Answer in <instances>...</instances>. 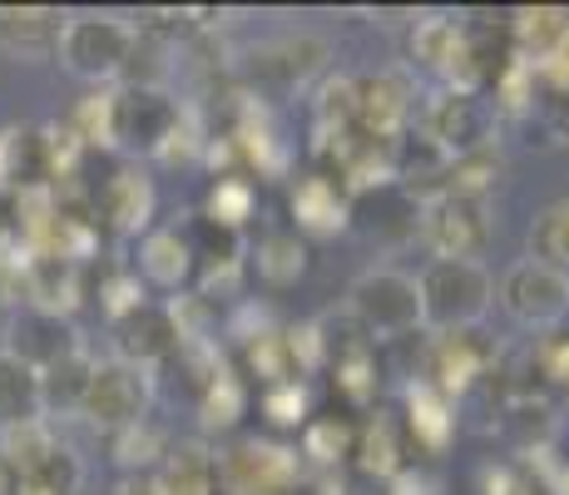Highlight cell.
Here are the masks:
<instances>
[{"label":"cell","mask_w":569,"mask_h":495,"mask_svg":"<svg viewBox=\"0 0 569 495\" xmlns=\"http://www.w3.org/2000/svg\"><path fill=\"white\" fill-rule=\"evenodd\" d=\"M421 293V327L431 333H461V327H480V317L496 303V283H490L486 263H451L436 258L416 278Z\"/></svg>","instance_id":"obj_1"},{"label":"cell","mask_w":569,"mask_h":495,"mask_svg":"<svg viewBox=\"0 0 569 495\" xmlns=\"http://www.w3.org/2000/svg\"><path fill=\"white\" fill-rule=\"evenodd\" d=\"M139 30L119 16H70L64 20V36L54 46V60L84 85H119L129 70V55H134Z\"/></svg>","instance_id":"obj_2"},{"label":"cell","mask_w":569,"mask_h":495,"mask_svg":"<svg viewBox=\"0 0 569 495\" xmlns=\"http://www.w3.org/2000/svg\"><path fill=\"white\" fill-rule=\"evenodd\" d=\"M347 313L362 323L371 343H401V337L421 333V293H416L411 273L401 268H367L347 288Z\"/></svg>","instance_id":"obj_3"},{"label":"cell","mask_w":569,"mask_h":495,"mask_svg":"<svg viewBox=\"0 0 569 495\" xmlns=\"http://www.w3.org/2000/svg\"><path fill=\"white\" fill-rule=\"evenodd\" d=\"M490 135H496V115H490L486 95H461L441 85L436 95L416 99V139L431 145L441 159L496 145Z\"/></svg>","instance_id":"obj_4"},{"label":"cell","mask_w":569,"mask_h":495,"mask_svg":"<svg viewBox=\"0 0 569 495\" xmlns=\"http://www.w3.org/2000/svg\"><path fill=\"white\" fill-rule=\"evenodd\" d=\"M500 347L490 343L480 327H461V333H431V343L421 347V382L441 396H466L486 377H496Z\"/></svg>","instance_id":"obj_5"},{"label":"cell","mask_w":569,"mask_h":495,"mask_svg":"<svg viewBox=\"0 0 569 495\" xmlns=\"http://www.w3.org/2000/svg\"><path fill=\"white\" fill-rule=\"evenodd\" d=\"M149 402H154V372L109 357V362H94L80 416L90 426H100V432L114 436L134 422H149Z\"/></svg>","instance_id":"obj_6"},{"label":"cell","mask_w":569,"mask_h":495,"mask_svg":"<svg viewBox=\"0 0 569 495\" xmlns=\"http://www.w3.org/2000/svg\"><path fill=\"white\" fill-rule=\"evenodd\" d=\"M327 65V40L312 36V30H298V36H278L262 40V46L243 60V80H248V99L258 95H292L312 80L317 70Z\"/></svg>","instance_id":"obj_7"},{"label":"cell","mask_w":569,"mask_h":495,"mask_svg":"<svg viewBox=\"0 0 569 495\" xmlns=\"http://www.w3.org/2000/svg\"><path fill=\"white\" fill-rule=\"evenodd\" d=\"M500 307L516 317L530 333H550V327H565L569 317V273L550 268V263L520 258L506 268L500 278Z\"/></svg>","instance_id":"obj_8"},{"label":"cell","mask_w":569,"mask_h":495,"mask_svg":"<svg viewBox=\"0 0 569 495\" xmlns=\"http://www.w3.org/2000/svg\"><path fill=\"white\" fill-rule=\"evenodd\" d=\"M223 495H292L302 486V456L278 442H238L218 456Z\"/></svg>","instance_id":"obj_9"},{"label":"cell","mask_w":569,"mask_h":495,"mask_svg":"<svg viewBox=\"0 0 569 495\" xmlns=\"http://www.w3.org/2000/svg\"><path fill=\"white\" fill-rule=\"evenodd\" d=\"M416 234L436 258L480 263L490 248V208L470 204V198H431L416 214Z\"/></svg>","instance_id":"obj_10"},{"label":"cell","mask_w":569,"mask_h":495,"mask_svg":"<svg viewBox=\"0 0 569 495\" xmlns=\"http://www.w3.org/2000/svg\"><path fill=\"white\" fill-rule=\"evenodd\" d=\"M416 119V85L407 70H381L357 80V129L377 145H397L407 139Z\"/></svg>","instance_id":"obj_11"},{"label":"cell","mask_w":569,"mask_h":495,"mask_svg":"<svg viewBox=\"0 0 569 495\" xmlns=\"http://www.w3.org/2000/svg\"><path fill=\"white\" fill-rule=\"evenodd\" d=\"M109 333H114V357L129 362V367H144V372L163 367V362L183 347L179 317H173L169 303H139L134 313L114 317Z\"/></svg>","instance_id":"obj_12"},{"label":"cell","mask_w":569,"mask_h":495,"mask_svg":"<svg viewBox=\"0 0 569 495\" xmlns=\"http://www.w3.org/2000/svg\"><path fill=\"white\" fill-rule=\"evenodd\" d=\"M183 109L163 90H139V85H119L114 90V145L159 154L179 129Z\"/></svg>","instance_id":"obj_13"},{"label":"cell","mask_w":569,"mask_h":495,"mask_svg":"<svg viewBox=\"0 0 569 495\" xmlns=\"http://www.w3.org/2000/svg\"><path fill=\"white\" fill-rule=\"evenodd\" d=\"M0 352H10V357H20L26 367L46 372L50 362L80 352V333H74V323L70 317H60V313H46V307H20V313L10 317L6 347Z\"/></svg>","instance_id":"obj_14"},{"label":"cell","mask_w":569,"mask_h":495,"mask_svg":"<svg viewBox=\"0 0 569 495\" xmlns=\"http://www.w3.org/2000/svg\"><path fill=\"white\" fill-rule=\"evenodd\" d=\"M154 208H159V194H154V184H149L144 169L109 174L100 198H94V218H100L104 228H114L119 238L149 234V224H154Z\"/></svg>","instance_id":"obj_15"},{"label":"cell","mask_w":569,"mask_h":495,"mask_svg":"<svg viewBox=\"0 0 569 495\" xmlns=\"http://www.w3.org/2000/svg\"><path fill=\"white\" fill-rule=\"evenodd\" d=\"M288 208H292V234H308V238H337L347 224H352V198L337 189L322 169L317 174H302L288 194Z\"/></svg>","instance_id":"obj_16"},{"label":"cell","mask_w":569,"mask_h":495,"mask_svg":"<svg viewBox=\"0 0 569 495\" xmlns=\"http://www.w3.org/2000/svg\"><path fill=\"white\" fill-rule=\"evenodd\" d=\"M397 422L407 432V446L421 451V456H441L456 442V402L436 387H426L421 377L407 382V406H401Z\"/></svg>","instance_id":"obj_17"},{"label":"cell","mask_w":569,"mask_h":495,"mask_svg":"<svg viewBox=\"0 0 569 495\" xmlns=\"http://www.w3.org/2000/svg\"><path fill=\"white\" fill-rule=\"evenodd\" d=\"M411 466V446H407V432H401L397 416L387 412H371V422L357 426V446H352V471L377 486H387L391 476Z\"/></svg>","instance_id":"obj_18"},{"label":"cell","mask_w":569,"mask_h":495,"mask_svg":"<svg viewBox=\"0 0 569 495\" xmlns=\"http://www.w3.org/2000/svg\"><path fill=\"white\" fill-rule=\"evenodd\" d=\"M64 10L50 6H0V50L16 60H46L64 36Z\"/></svg>","instance_id":"obj_19"},{"label":"cell","mask_w":569,"mask_h":495,"mask_svg":"<svg viewBox=\"0 0 569 495\" xmlns=\"http://www.w3.org/2000/svg\"><path fill=\"white\" fill-rule=\"evenodd\" d=\"M193 268L199 263H193V248L179 228H149L144 234V244H139V273H144V283L179 293V288H189Z\"/></svg>","instance_id":"obj_20"},{"label":"cell","mask_w":569,"mask_h":495,"mask_svg":"<svg viewBox=\"0 0 569 495\" xmlns=\"http://www.w3.org/2000/svg\"><path fill=\"white\" fill-rule=\"evenodd\" d=\"M500 174H506V159H500L496 145L456 154V159H446L441 179H436V198H470V204H486V198L496 194Z\"/></svg>","instance_id":"obj_21"},{"label":"cell","mask_w":569,"mask_h":495,"mask_svg":"<svg viewBox=\"0 0 569 495\" xmlns=\"http://www.w3.org/2000/svg\"><path fill=\"white\" fill-rule=\"evenodd\" d=\"M238 352H243V377L258 382V387L302 382L298 347H292V333H282V327H262V333L243 337V343H238Z\"/></svg>","instance_id":"obj_22"},{"label":"cell","mask_w":569,"mask_h":495,"mask_svg":"<svg viewBox=\"0 0 569 495\" xmlns=\"http://www.w3.org/2000/svg\"><path fill=\"white\" fill-rule=\"evenodd\" d=\"M154 476L163 495H223V486H218V456L203 442L169 446V456H163Z\"/></svg>","instance_id":"obj_23"},{"label":"cell","mask_w":569,"mask_h":495,"mask_svg":"<svg viewBox=\"0 0 569 495\" xmlns=\"http://www.w3.org/2000/svg\"><path fill=\"white\" fill-rule=\"evenodd\" d=\"M90 352H70V357L50 362L46 372H40V406H46V422L50 416H80L84 412V392H90Z\"/></svg>","instance_id":"obj_24"},{"label":"cell","mask_w":569,"mask_h":495,"mask_svg":"<svg viewBox=\"0 0 569 495\" xmlns=\"http://www.w3.org/2000/svg\"><path fill=\"white\" fill-rule=\"evenodd\" d=\"M84 297V268L64 258H30V303L26 307H46V313L70 317Z\"/></svg>","instance_id":"obj_25"},{"label":"cell","mask_w":569,"mask_h":495,"mask_svg":"<svg viewBox=\"0 0 569 495\" xmlns=\"http://www.w3.org/2000/svg\"><path fill=\"white\" fill-rule=\"evenodd\" d=\"M253 268L268 288H292L308 273V238H298L292 228H272V234L258 238Z\"/></svg>","instance_id":"obj_26"},{"label":"cell","mask_w":569,"mask_h":495,"mask_svg":"<svg viewBox=\"0 0 569 495\" xmlns=\"http://www.w3.org/2000/svg\"><path fill=\"white\" fill-rule=\"evenodd\" d=\"M20 422H46L40 372L26 367L20 357H10V352H0V426H20Z\"/></svg>","instance_id":"obj_27"},{"label":"cell","mask_w":569,"mask_h":495,"mask_svg":"<svg viewBox=\"0 0 569 495\" xmlns=\"http://www.w3.org/2000/svg\"><path fill=\"white\" fill-rule=\"evenodd\" d=\"M506 30H510L516 55L535 60V55H545L555 40L569 36V10L565 6H520L506 16Z\"/></svg>","instance_id":"obj_28"},{"label":"cell","mask_w":569,"mask_h":495,"mask_svg":"<svg viewBox=\"0 0 569 495\" xmlns=\"http://www.w3.org/2000/svg\"><path fill=\"white\" fill-rule=\"evenodd\" d=\"M352 446H357V422L347 416H308L302 426V456L317 461V466H352Z\"/></svg>","instance_id":"obj_29"},{"label":"cell","mask_w":569,"mask_h":495,"mask_svg":"<svg viewBox=\"0 0 569 495\" xmlns=\"http://www.w3.org/2000/svg\"><path fill=\"white\" fill-rule=\"evenodd\" d=\"M60 446L50 432V422H20V426H0V461L16 481L36 476V466Z\"/></svg>","instance_id":"obj_30"},{"label":"cell","mask_w":569,"mask_h":495,"mask_svg":"<svg viewBox=\"0 0 569 495\" xmlns=\"http://www.w3.org/2000/svg\"><path fill=\"white\" fill-rule=\"evenodd\" d=\"M347 129H357V80L352 75H327L312 99V135L332 139L347 135Z\"/></svg>","instance_id":"obj_31"},{"label":"cell","mask_w":569,"mask_h":495,"mask_svg":"<svg viewBox=\"0 0 569 495\" xmlns=\"http://www.w3.org/2000/svg\"><path fill=\"white\" fill-rule=\"evenodd\" d=\"M253 208H258V189H253V179H248V174H218L213 189H208L203 218H213V224L243 234L248 218H253Z\"/></svg>","instance_id":"obj_32"},{"label":"cell","mask_w":569,"mask_h":495,"mask_svg":"<svg viewBox=\"0 0 569 495\" xmlns=\"http://www.w3.org/2000/svg\"><path fill=\"white\" fill-rule=\"evenodd\" d=\"M327 367H332V387H337V396H342V402L352 406V412H367V406L377 402L381 377H377V357H371V347L347 352V357L327 362Z\"/></svg>","instance_id":"obj_33"},{"label":"cell","mask_w":569,"mask_h":495,"mask_svg":"<svg viewBox=\"0 0 569 495\" xmlns=\"http://www.w3.org/2000/svg\"><path fill=\"white\" fill-rule=\"evenodd\" d=\"M456 46H461V20H451V16H421L411 26V60L426 65V70L441 75L446 65H451Z\"/></svg>","instance_id":"obj_34"},{"label":"cell","mask_w":569,"mask_h":495,"mask_svg":"<svg viewBox=\"0 0 569 495\" xmlns=\"http://www.w3.org/2000/svg\"><path fill=\"white\" fill-rule=\"evenodd\" d=\"M109 442H114V461L124 466V476L159 471L163 456H169V442H163V432L154 422H134V426H124V432H114Z\"/></svg>","instance_id":"obj_35"},{"label":"cell","mask_w":569,"mask_h":495,"mask_svg":"<svg viewBox=\"0 0 569 495\" xmlns=\"http://www.w3.org/2000/svg\"><path fill=\"white\" fill-rule=\"evenodd\" d=\"M199 416H203V432H233L248 416V382L238 377V372H223V377L199 396Z\"/></svg>","instance_id":"obj_36"},{"label":"cell","mask_w":569,"mask_h":495,"mask_svg":"<svg viewBox=\"0 0 569 495\" xmlns=\"http://www.w3.org/2000/svg\"><path fill=\"white\" fill-rule=\"evenodd\" d=\"M530 258L569 273V198H560V204H550V208H540V214H535V224H530Z\"/></svg>","instance_id":"obj_37"},{"label":"cell","mask_w":569,"mask_h":495,"mask_svg":"<svg viewBox=\"0 0 569 495\" xmlns=\"http://www.w3.org/2000/svg\"><path fill=\"white\" fill-rule=\"evenodd\" d=\"M189 248H193V263H203V268H213V263H243V234H233V228L213 224V218H193L189 234Z\"/></svg>","instance_id":"obj_38"},{"label":"cell","mask_w":569,"mask_h":495,"mask_svg":"<svg viewBox=\"0 0 569 495\" xmlns=\"http://www.w3.org/2000/svg\"><path fill=\"white\" fill-rule=\"evenodd\" d=\"M80 481H84L80 456H74L70 446H54L50 456L36 466V476H26L20 486H30V491H40V495H74V491H80Z\"/></svg>","instance_id":"obj_39"},{"label":"cell","mask_w":569,"mask_h":495,"mask_svg":"<svg viewBox=\"0 0 569 495\" xmlns=\"http://www.w3.org/2000/svg\"><path fill=\"white\" fill-rule=\"evenodd\" d=\"M258 406H262V416H268L272 426H308V416H312V402H308V387H302V382L262 387Z\"/></svg>","instance_id":"obj_40"},{"label":"cell","mask_w":569,"mask_h":495,"mask_svg":"<svg viewBox=\"0 0 569 495\" xmlns=\"http://www.w3.org/2000/svg\"><path fill=\"white\" fill-rule=\"evenodd\" d=\"M530 367L540 372L550 387L569 392V327H550V333L535 337L530 347Z\"/></svg>","instance_id":"obj_41"},{"label":"cell","mask_w":569,"mask_h":495,"mask_svg":"<svg viewBox=\"0 0 569 495\" xmlns=\"http://www.w3.org/2000/svg\"><path fill=\"white\" fill-rule=\"evenodd\" d=\"M100 297H104L109 323H114V317L134 313L139 303H149V288H144V278H139V273H109V278L100 283Z\"/></svg>","instance_id":"obj_42"},{"label":"cell","mask_w":569,"mask_h":495,"mask_svg":"<svg viewBox=\"0 0 569 495\" xmlns=\"http://www.w3.org/2000/svg\"><path fill=\"white\" fill-rule=\"evenodd\" d=\"M530 70H535V85H540V95H569V36L555 40L545 55H535Z\"/></svg>","instance_id":"obj_43"},{"label":"cell","mask_w":569,"mask_h":495,"mask_svg":"<svg viewBox=\"0 0 569 495\" xmlns=\"http://www.w3.org/2000/svg\"><path fill=\"white\" fill-rule=\"evenodd\" d=\"M0 303H30V253H0Z\"/></svg>","instance_id":"obj_44"},{"label":"cell","mask_w":569,"mask_h":495,"mask_svg":"<svg viewBox=\"0 0 569 495\" xmlns=\"http://www.w3.org/2000/svg\"><path fill=\"white\" fill-rule=\"evenodd\" d=\"M480 495H540L520 466H486L480 471Z\"/></svg>","instance_id":"obj_45"},{"label":"cell","mask_w":569,"mask_h":495,"mask_svg":"<svg viewBox=\"0 0 569 495\" xmlns=\"http://www.w3.org/2000/svg\"><path fill=\"white\" fill-rule=\"evenodd\" d=\"M387 495H441V486H436L426 471H416V466H407L401 476H391L387 481Z\"/></svg>","instance_id":"obj_46"},{"label":"cell","mask_w":569,"mask_h":495,"mask_svg":"<svg viewBox=\"0 0 569 495\" xmlns=\"http://www.w3.org/2000/svg\"><path fill=\"white\" fill-rule=\"evenodd\" d=\"M114 495H163V486H159L154 471H139V476H119Z\"/></svg>","instance_id":"obj_47"},{"label":"cell","mask_w":569,"mask_h":495,"mask_svg":"<svg viewBox=\"0 0 569 495\" xmlns=\"http://www.w3.org/2000/svg\"><path fill=\"white\" fill-rule=\"evenodd\" d=\"M10 234H16V198L0 189V244H6Z\"/></svg>","instance_id":"obj_48"},{"label":"cell","mask_w":569,"mask_h":495,"mask_svg":"<svg viewBox=\"0 0 569 495\" xmlns=\"http://www.w3.org/2000/svg\"><path fill=\"white\" fill-rule=\"evenodd\" d=\"M0 495H16V476L6 471V461H0Z\"/></svg>","instance_id":"obj_49"}]
</instances>
